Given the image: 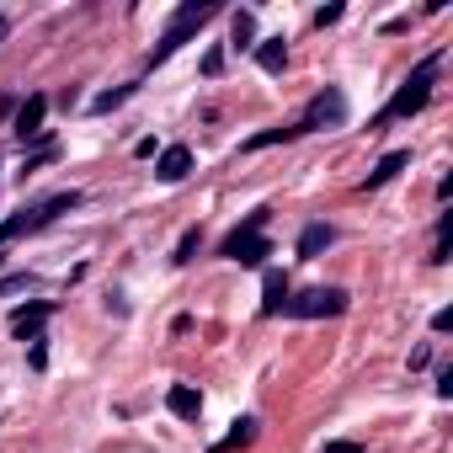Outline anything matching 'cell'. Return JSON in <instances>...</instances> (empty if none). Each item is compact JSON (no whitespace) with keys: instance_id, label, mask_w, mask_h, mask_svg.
Returning <instances> with one entry per match:
<instances>
[{"instance_id":"obj_21","label":"cell","mask_w":453,"mask_h":453,"mask_svg":"<svg viewBox=\"0 0 453 453\" xmlns=\"http://www.w3.org/2000/svg\"><path fill=\"white\" fill-rule=\"evenodd\" d=\"M219 70H224V49H208L203 54V75H219Z\"/></svg>"},{"instance_id":"obj_23","label":"cell","mask_w":453,"mask_h":453,"mask_svg":"<svg viewBox=\"0 0 453 453\" xmlns=\"http://www.w3.org/2000/svg\"><path fill=\"white\" fill-rule=\"evenodd\" d=\"M326 453H363L357 442H326Z\"/></svg>"},{"instance_id":"obj_14","label":"cell","mask_w":453,"mask_h":453,"mask_svg":"<svg viewBox=\"0 0 453 453\" xmlns=\"http://www.w3.org/2000/svg\"><path fill=\"white\" fill-rule=\"evenodd\" d=\"M257 65H262L267 75H278V70L288 65V43H283V38H262V43H257Z\"/></svg>"},{"instance_id":"obj_15","label":"cell","mask_w":453,"mask_h":453,"mask_svg":"<svg viewBox=\"0 0 453 453\" xmlns=\"http://www.w3.org/2000/svg\"><path fill=\"white\" fill-rule=\"evenodd\" d=\"M246 442H257V416H241L230 432L219 437V448H213V453H230V448H246Z\"/></svg>"},{"instance_id":"obj_13","label":"cell","mask_w":453,"mask_h":453,"mask_svg":"<svg viewBox=\"0 0 453 453\" xmlns=\"http://www.w3.org/2000/svg\"><path fill=\"white\" fill-rule=\"evenodd\" d=\"M283 304H288V278L267 273L262 278V315H283Z\"/></svg>"},{"instance_id":"obj_10","label":"cell","mask_w":453,"mask_h":453,"mask_svg":"<svg viewBox=\"0 0 453 453\" xmlns=\"http://www.w3.org/2000/svg\"><path fill=\"white\" fill-rule=\"evenodd\" d=\"M336 246V230H331V224H304V235H299V257L304 262H315L320 251H331Z\"/></svg>"},{"instance_id":"obj_17","label":"cell","mask_w":453,"mask_h":453,"mask_svg":"<svg viewBox=\"0 0 453 453\" xmlns=\"http://www.w3.org/2000/svg\"><path fill=\"white\" fill-rule=\"evenodd\" d=\"M283 139H299V123H288V128H267V134L246 139V150H267V144H283Z\"/></svg>"},{"instance_id":"obj_4","label":"cell","mask_w":453,"mask_h":453,"mask_svg":"<svg viewBox=\"0 0 453 453\" xmlns=\"http://www.w3.org/2000/svg\"><path fill=\"white\" fill-rule=\"evenodd\" d=\"M432 75H437V54L432 59H421L411 75H405V86L389 96V107L379 112V123H389V118H411V112H421L426 102H432Z\"/></svg>"},{"instance_id":"obj_25","label":"cell","mask_w":453,"mask_h":453,"mask_svg":"<svg viewBox=\"0 0 453 453\" xmlns=\"http://www.w3.org/2000/svg\"><path fill=\"white\" fill-rule=\"evenodd\" d=\"M6 33H12V22H6V17H0V43H6Z\"/></svg>"},{"instance_id":"obj_2","label":"cell","mask_w":453,"mask_h":453,"mask_svg":"<svg viewBox=\"0 0 453 453\" xmlns=\"http://www.w3.org/2000/svg\"><path fill=\"white\" fill-rule=\"evenodd\" d=\"M75 203H81V192H54V197H43V203L22 208L17 219H6V224H0V246H12V241H22V235H38V230H49V224H54L59 213H70Z\"/></svg>"},{"instance_id":"obj_8","label":"cell","mask_w":453,"mask_h":453,"mask_svg":"<svg viewBox=\"0 0 453 453\" xmlns=\"http://www.w3.org/2000/svg\"><path fill=\"white\" fill-rule=\"evenodd\" d=\"M43 118H49V96H27V102L17 107V139H22V144L43 139Z\"/></svg>"},{"instance_id":"obj_19","label":"cell","mask_w":453,"mask_h":453,"mask_svg":"<svg viewBox=\"0 0 453 453\" xmlns=\"http://www.w3.org/2000/svg\"><path fill=\"white\" fill-rule=\"evenodd\" d=\"M197 246H203V235H197V230H187V235H181V241H176V257H171V262H176V267H187V262H192V251H197Z\"/></svg>"},{"instance_id":"obj_18","label":"cell","mask_w":453,"mask_h":453,"mask_svg":"<svg viewBox=\"0 0 453 453\" xmlns=\"http://www.w3.org/2000/svg\"><path fill=\"white\" fill-rule=\"evenodd\" d=\"M128 96H134V86H118V91H102V96L91 102V112H112V107H123Z\"/></svg>"},{"instance_id":"obj_6","label":"cell","mask_w":453,"mask_h":453,"mask_svg":"<svg viewBox=\"0 0 453 453\" xmlns=\"http://www.w3.org/2000/svg\"><path fill=\"white\" fill-rule=\"evenodd\" d=\"M342 123H347V96H342L336 86H326V91H315V102L304 107L299 134H315V128H342Z\"/></svg>"},{"instance_id":"obj_20","label":"cell","mask_w":453,"mask_h":453,"mask_svg":"<svg viewBox=\"0 0 453 453\" xmlns=\"http://www.w3.org/2000/svg\"><path fill=\"white\" fill-rule=\"evenodd\" d=\"M336 22H342V6H320L315 12V27H336Z\"/></svg>"},{"instance_id":"obj_9","label":"cell","mask_w":453,"mask_h":453,"mask_svg":"<svg viewBox=\"0 0 453 453\" xmlns=\"http://www.w3.org/2000/svg\"><path fill=\"white\" fill-rule=\"evenodd\" d=\"M187 171H192V150H187V144H171V150H160V160H155V176H160L165 187L187 181Z\"/></svg>"},{"instance_id":"obj_16","label":"cell","mask_w":453,"mask_h":453,"mask_svg":"<svg viewBox=\"0 0 453 453\" xmlns=\"http://www.w3.org/2000/svg\"><path fill=\"white\" fill-rule=\"evenodd\" d=\"M230 43L235 49H257V17L251 12H235L230 17Z\"/></svg>"},{"instance_id":"obj_7","label":"cell","mask_w":453,"mask_h":453,"mask_svg":"<svg viewBox=\"0 0 453 453\" xmlns=\"http://www.w3.org/2000/svg\"><path fill=\"white\" fill-rule=\"evenodd\" d=\"M49 315H54V304H49V299H33V304L12 310V336L38 342V336H43V326H49Z\"/></svg>"},{"instance_id":"obj_1","label":"cell","mask_w":453,"mask_h":453,"mask_svg":"<svg viewBox=\"0 0 453 453\" xmlns=\"http://www.w3.org/2000/svg\"><path fill=\"white\" fill-rule=\"evenodd\" d=\"M213 17H219V0H187V6L171 17V27L160 33V43L150 49V70H155V65H165V59H171L181 43H192V38H197V33L213 22Z\"/></svg>"},{"instance_id":"obj_24","label":"cell","mask_w":453,"mask_h":453,"mask_svg":"<svg viewBox=\"0 0 453 453\" xmlns=\"http://www.w3.org/2000/svg\"><path fill=\"white\" fill-rule=\"evenodd\" d=\"M12 107H17V102H12V96H0V118H6V112H12Z\"/></svg>"},{"instance_id":"obj_22","label":"cell","mask_w":453,"mask_h":453,"mask_svg":"<svg viewBox=\"0 0 453 453\" xmlns=\"http://www.w3.org/2000/svg\"><path fill=\"white\" fill-rule=\"evenodd\" d=\"M432 331H437V336L453 331V310H437V315H432Z\"/></svg>"},{"instance_id":"obj_3","label":"cell","mask_w":453,"mask_h":453,"mask_svg":"<svg viewBox=\"0 0 453 453\" xmlns=\"http://www.w3.org/2000/svg\"><path fill=\"white\" fill-rule=\"evenodd\" d=\"M267 230V208H257L241 230H230L224 235V246H219V257H230V262H241V267H262L267 257H273V241L262 235Z\"/></svg>"},{"instance_id":"obj_12","label":"cell","mask_w":453,"mask_h":453,"mask_svg":"<svg viewBox=\"0 0 453 453\" xmlns=\"http://www.w3.org/2000/svg\"><path fill=\"white\" fill-rule=\"evenodd\" d=\"M165 405H171V416H181V421H197V411H203V395H197L192 384H171Z\"/></svg>"},{"instance_id":"obj_11","label":"cell","mask_w":453,"mask_h":453,"mask_svg":"<svg viewBox=\"0 0 453 453\" xmlns=\"http://www.w3.org/2000/svg\"><path fill=\"white\" fill-rule=\"evenodd\" d=\"M405 165H411V150H389V155H384V160H379V165L368 171V181H363V187L373 192V187H384V181H395V176H400Z\"/></svg>"},{"instance_id":"obj_5","label":"cell","mask_w":453,"mask_h":453,"mask_svg":"<svg viewBox=\"0 0 453 453\" xmlns=\"http://www.w3.org/2000/svg\"><path fill=\"white\" fill-rule=\"evenodd\" d=\"M283 310L294 320H326V315H347V294L342 288H304V294H288Z\"/></svg>"}]
</instances>
